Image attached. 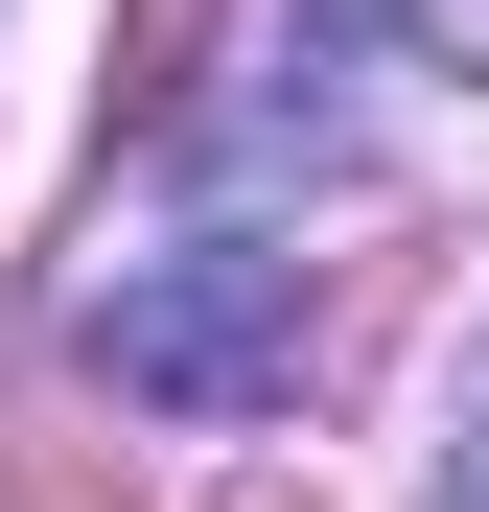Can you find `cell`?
<instances>
[{
    "label": "cell",
    "instance_id": "cell-1",
    "mask_svg": "<svg viewBox=\"0 0 489 512\" xmlns=\"http://www.w3.org/2000/svg\"><path fill=\"white\" fill-rule=\"evenodd\" d=\"M94 373L163 396V419H257V396H303V256L210 233V256H163V280H117V303H94Z\"/></svg>",
    "mask_w": 489,
    "mask_h": 512
},
{
    "label": "cell",
    "instance_id": "cell-3",
    "mask_svg": "<svg viewBox=\"0 0 489 512\" xmlns=\"http://www.w3.org/2000/svg\"><path fill=\"white\" fill-rule=\"evenodd\" d=\"M187 24H210V0H117V94H140V117L187 94Z\"/></svg>",
    "mask_w": 489,
    "mask_h": 512
},
{
    "label": "cell",
    "instance_id": "cell-2",
    "mask_svg": "<svg viewBox=\"0 0 489 512\" xmlns=\"http://www.w3.org/2000/svg\"><path fill=\"white\" fill-rule=\"evenodd\" d=\"M0 512H140V466H94V419H0Z\"/></svg>",
    "mask_w": 489,
    "mask_h": 512
},
{
    "label": "cell",
    "instance_id": "cell-4",
    "mask_svg": "<svg viewBox=\"0 0 489 512\" xmlns=\"http://www.w3.org/2000/svg\"><path fill=\"white\" fill-rule=\"evenodd\" d=\"M233 512H326V489H233Z\"/></svg>",
    "mask_w": 489,
    "mask_h": 512
},
{
    "label": "cell",
    "instance_id": "cell-5",
    "mask_svg": "<svg viewBox=\"0 0 489 512\" xmlns=\"http://www.w3.org/2000/svg\"><path fill=\"white\" fill-rule=\"evenodd\" d=\"M466 512H489V443H466Z\"/></svg>",
    "mask_w": 489,
    "mask_h": 512
}]
</instances>
